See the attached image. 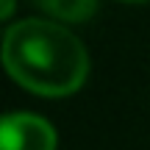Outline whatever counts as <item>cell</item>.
Here are the masks:
<instances>
[{
    "label": "cell",
    "instance_id": "6da1fadb",
    "mask_svg": "<svg viewBox=\"0 0 150 150\" xmlns=\"http://www.w3.org/2000/svg\"><path fill=\"white\" fill-rule=\"evenodd\" d=\"M3 64L28 92L42 97H67L83 86L89 53L83 42L47 20H22L6 31Z\"/></svg>",
    "mask_w": 150,
    "mask_h": 150
},
{
    "label": "cell",
    "instance_id": "7a4b0ae2",
    "mask_svg": "<svg viewBox=\"0 0 150 150\" xmlns=\"http://www.w3.org/2000/svg\"><path fill=\"white\" fill-rule=\"evenodd\" d=\"M0 150H56V131L36 114H6L0 125Z\"/></svg>",
    "mask_w": 150,
    "mask_h": 150
},
{
    "label": "cell",
    "instance_id": "3957f363",
    "mask_svg": "<svg viewBox=\"0 0 150 150\" xmlns=\"http://www.w3.org/2000/svg\"><path fill=\"white\" fill-rule=\"evenodd\" d=\"M39 6H45V11H50L53 17L67 22H83L95 14L97 0H39Z\"/></svg>",
    "mask_w": 150,
    "mask_h": 150
},
{
    "label": "cell",
    "instance_id": "277c9868",
    "mask_svg": "<svg viewBox=\"0 0 150 150\" xmlns=\"http://www.w3.org/2000/svg\"><path fill=\"white\" fill-rule=\"evenodd\" d=\"M11 11H14V0H3V6H0V17H8Z\"/></svg>",
    "mask_w": 150,
    "mask_h": 150
},
{
    "label": "cell",
    "instance_id": "5b68a950",
    "mask_svg": "<svg viewBox=\"0 0 150 150\" xmlns=\"http://www.w3.org/2000/svg\"><path fill=\"white\" fill-rule=\"evenodd\" d=\"M128 3H139V0H128Z\"/></svg>",
    "mask_w": 150,
    "mask_h": 150
}]
</instances>
